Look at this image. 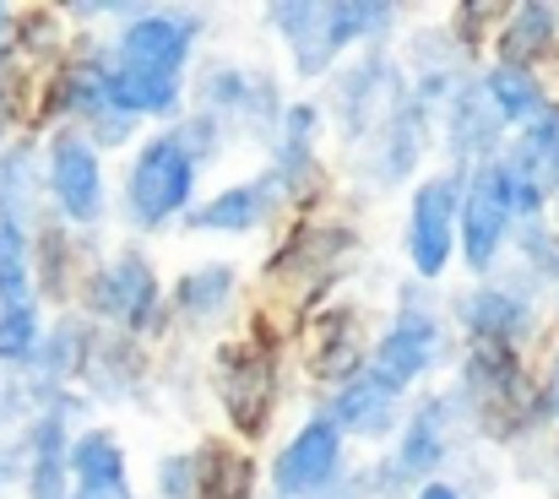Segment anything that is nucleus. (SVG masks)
<instances>
[{"instance_id": "nucleus-1", "label": "nucleus", "mask_w": 559, "mask_h": 499, "mask_svg": "<svg viewBox=\"0 0 559 499\" xmlns=\"http://www.w3.org/2000/svg\"><path fill=\"white\" fill-rule=\"evenodd\" d=\"M190 179H195V158H190L186 136H164L153 142L136 168H131V201H136V217L142 223H164L175 206H186Z\"/></svg>"}, {"instance_id": "nucleus-2", "label": "nucleus", "mask_w": 559, "mask_h": 499, "mask_svg": "<svg viewBox=\"0 0 559 499\" xmlns=\"http://www.w3.org/2000/svg\"><path fill=\"white\" fill-rule=\"evenodd\" d=\"M516 206V185L506 168H478L473 190H467V261L473 266H489L500 234H506V217Z\"/></svg>"}, {"instance_id": "nucleus-3", "label": "nucleus", "mask_w": 559, "mask_h": 499, "mask_svg": "<svg viewBox=\"0 0 559 499\" xmlns=\"http://www.w3.org/2000/svg\"><path fill=\"white\" fill-rule=\"evenodd\" d=\"M223 402L245 435L261 429V418L272 407V353L266 347H234L223 358Z\"/></svg>"}, {"instance_id": "nucleus-4", "label": "nucleus", "mask_w": 559, "mask_h": 499, "mask_svg": "<svg viewBox=\"0 0 559 499\" xmlns=\"http://www.w3.org/2000/svg\"><path fill=\"white\" fill-rule=\"evenodd\" d=\"M451 223H456V185L451 179H435L418 190L413 201V266L424 277L445 272V256H451Z\"/></svg>"}, {"instance_id": "nucleus-5", "label": "nucleus", "mask_w": 559, "mask_h": 499, "mask_svg": "<svg viewBox=\"0 0 559 499\" xmlns=\"http://www.w3.org/2000/svg\"><path fill=\"white\" fill-rule=\"evenodd\" d=\"M190 49V27L186 22H169V16H147L126 33L120 55H126V71H147V76H175V66L186 60Z\"/></svg>"}, {"instance_id": "nucleus-6", "label": "nucleus", "mask_w": 559, "mask_h": 499, "mask_svg": "<svg viewBox=\"0 0 559 499\" xmlns=\"http://www.w3.org/2000/svg\"><path fill=\"white\" fill-rule=\"evenodd\" d=\"M337 473V429L332 424H310L277 462V489L283 495H305V489H321L326 478Z\"/></svg>"}, {"instance_id": "nucleus-7", "label": "nucleus", "mask_w": 559, "mask_h": 499, "mask_svg": "<svg viewBox=\"0 0 559 499\" xmlns=\"http://www.w3.org/2000/svg\"><path fill=\"white\" fill-rule=\"evenodd\" d=\"M49 174H55V195L71 217H93L98 212V158L87 142L76 136H55L49 153Z\"/></svg>"}, {"instance_id": "nucleus-8", "label": "nucleus", "mask_w": 559, "mask_h": 499, "mask_svg": "<svg viewBox=\"0 0 559 499\" xmlns=\"http://www.w3.org/2000/svg\"><path fill=\"white\" fill-rule=\"evenodd\" d=\"M429 358H435V326H429L418 310H407V316H402V326L385 336V342H380V353H374V380L396 391V385H407Z\"/></svg>"}, {"instance_id": "nucleus-9", "label": "nucleus", "mask_w": 559, "mask_h": 499, "mask_svg": "<svg viewBox=\"0 0 559 499\" xmlns=\"http://www.w3.org/2000/svg\"><path fill=\"white\" fill-rule=\"evenodd\" d=\"M71 467H76V499H131L126 467H120V445L109 435L76 440Z\"/></svg>"}, {"instance_id": "nucleus-10", "label": "nucleus", "mask_w": 559, "mask_h": 499, "mask_svg": "<svg viewBox=\"0 0 559 499\" xmlns=\"http://www.w3.org/2000/svg\"><path fill=\"white\" fill-rule=\"evenodd\" d=\"M93 305L98 310H109V316H126V321H142L147 316V305H153V272L131 256V261H120V266H109L104 277H98V288H93Z\"/></svg>"}, {"instance_id": "nucleus-11", "label": "nucleus", "mask_w": 559, "mask_h": 499, "mask_svg": "<svg viewBox=\"0 0 559 499\" xmlns=\"http://www.w3.org/2000/svg\"><path fill=\"white\" fill-rule=\"evenodd\" d=\"M98 93L126 109V115H153V109H169L175 104V76H147V71H109L98 82Z\"/></svg>"}, {"instance_id": "nucleus-12", "label": "nucleus", "mask_w": 559, "mask_h": 499, "mask_svg": "<svg viewBox=\"0 0 559 499\" xmlns=\"http://www.w3.org/2000/svg\"><path fill=\"white\" fill-rule=\"evenodd\" d=\"M391 385H380L374 375H365L354 391H343L337 396V418L348 424V429H365V435H380L385 424H391Z\"/></svg>"}, {"instance_id": "nucleus-13", "label": "nucleus", "mask_w": 559, "mask_h": 499, "mask_svg": "<svg viewBox=\"0 0 559 499\" xmlns=\"http://www.w3.org/2000/svg\"><path fill=\"white\" fill-rule=\"evenodd\" d=\"M272 185H239V190H228V195H217L212 206H201V212H190V223L195 228H250V223H261V212H266V195Z\"/></svg>"}, {"instance_id": "nucleus-14", "label": "nucleus", "mask_w": 559, "mask_h": 499, "mask_svg": "<svg viewBox=\"0 0 559 499\" xmlns=\"http://www.w3.org/2000/svg\"><path fill=\"white\" fill-rule=\"evenodd\" d=\"M489 98L500 104L506 120H527V115L538 109V87H533V76H527V71H511V66L489 76Z\"/></svg>"}, {"instance_id": "nucleus-15", "label": "nucleus", "mask_w": 559, "mask_h": 499, "mask_svg": "<svg viewBox=\"0 0 559 499\" xmlns=\"http://www.w3.org/2000/svg\"><path fill=\"white\" fill-rule=\"evenodd\" d=\"M440 462V435H435V407H424L402 440V456H396V473H424Z\"/></svg>"}, {"instance_id": "nucleus-16", "label": "nucleus", "mask_w": 559, "mask_h": 499, "mask_svg": "<svg viewBox=\"0 0 559 499\" xmlns=\"http://www.w3.org/2000/svg\"><path fill=\"white\" fill-rule=\"evenodd\" d=\"M195 499H250V462L245 456H223L206 467Z\"/></svg>"}, {"instance_id": "nucleus-17", "label": "nucleus", "mask_w": 559, "mask_h": 499, "mask_svg": "<svg viewBox=\"0 0 559 499\" xmlns=\"http://www.w3.org/2000/svg\"><path fill=\"white\" fill-rule=\"evenodd\" d=\"M549 44V5H522L516 11V27L506 33V55H538Z\"/></svg>"}, {"instance_id": "nucleus-18", "label": "nucleus", "mask_w": 559, "mask_h": 499, "mask_svg": "<svg viewBox=\"0 0 559 499\" xmlns=\"http://www.w3.org/2000/svg\"><path fill=\"white\" fill-rule=\"evenodd\" d=\"M533 164H538V174L559 168V109H544L527 131V174H533Z\"/></svg>"}, {"instance_id": "nucleus-19", "label": "nucleus", "mask_w": 559, "mask_h": 499, "mask_svg": "<svg viewBox=\"0 0 559 499\" xmlns=\"http://www.w3.org/2000/svg\"><path fill=\"white\" fill-rule=\"evenodd\" d=\"M467 321H473V332H511L516 326V305L500 299V294H478L467 305Z\"/></svg>"}, {"instance_id": "nucleus-20", "label": "nucleus", "mask_w": 559, "mask_h": 499, "mask_svg": "<svg viewBox=\"0 0 559 499\" xmlns=\"http://www.w3.org/2000/svg\"><path fill=\"white\" fill-rule=\"evenodd\" d=\"M223 288H228V272H195L186 288H180V305L186 310H212L223 299Z\"/></svg>"}, {"instance_id": "nucleus-21", "label": "nucleus", "mask_w": 559, "mask_h": 499, "mask_svg": "<svg viewBox=\"0 0 559 499\" xmlns=\"http://www.w3.org/2000/svg\"><path fill=\"white\" fill-rule=\"evenodd\" d=\"M27 342H33V321H27V310H11V316L0 321V353H27Z\"/></svg>"}, {"instance_id": "nucleus-22", "label": "nucleus", "mask_w": 559, "mask_h": 499, "mask_svg": "<svg viewBox=\"0 0 559 499\" xmlns=\"http://www.w3.org/2000/svg\"><path fill=\"white\" fill-rule=\"evenodd\" d=\"M418 499H462V495H456V489H445V484H435V489H424Z\"/></svg>"}, {"instance_id": "nucleus-23", "label": "nucleus", "mask_w": 559, "mask_h": 499, "mask_svg": "<svg viewBox=\"0 0 559 499\" xmlns=\"http://www.w3.org/2000/svg\"><path fill=\"white\" fill-rule=\"evenodd\" d=\"M555 396H559V369H555Z\"/></svg>"}]
</instances>
